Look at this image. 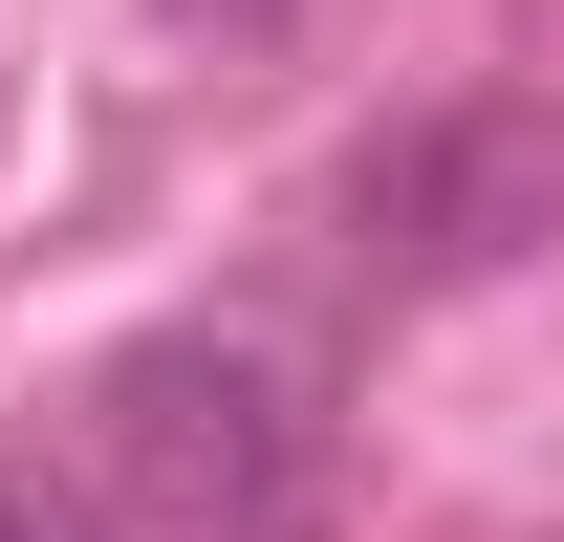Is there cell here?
Listing matches in <instances>:
<instances>
[{"instance_id":"obj_4","label":"cell","mask_w":564,"mask_h":542,"mask_svg":"<svg viewBox=\"0 0 564 542\" xmlns=\"http://www.w3.org/2000/svg\"><path fill=\"white\" fill-rule=\"evenodd\" d=\"M0 542H66V521H44V499H0Z\"/></svg>"},{"instance_id":"obj_3","label":"cell","mask_w":564,"mask_h":542,"mask_svg":"<svg viewBox=\"0 0 564 542\" xmlns=\"http://www.w3.org/2000/svg\"><path fill=\"white\" fill-rule=\"evenodd\" d=\"M174 22H196V44H282L304 0H174Z\"/></svg>"},{"instance_id":"obj_1","label":"cell","mask_w":564,"mask_h":542,"mask_svg":"<svg viewBox=\"0 0 564 542\" xmlns=\"http://www.w3.org/2000/svg\"><path fill=\"white\" fill-rule=\"evenodd\" d=\"M109 542H304V369L261 326H152L87 369Z\"/></svg>"},{"instance_id":"obj_2","label":"cell","mask_w":564,"mask_h":542,"mask_svg":"<svg viewBox=\"0 0 564 542\" xmlns=\"http://www.w3.org/2000/svg\"><path fill=\"white\" fill-rule=\"evenodd\" d=\"M543 239H564V131L543 109H434V131L369 152V261L499 282V261H543Z\"/></svg>"}]
</instances>
